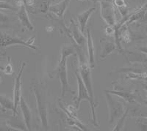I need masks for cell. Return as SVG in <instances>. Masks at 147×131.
Returning a JSON list of instances; mask_svg holds the SVG:
<instances>
[{"label": "cell", "mask_w": 147, "mask_h": 131, "mask_svg": "<svg viewBox=\"0 0 147 131\" xmlns=\"http://www.w3.org/2000/svg\"><path fill=\"white\" fill-rule=\"evenodd\" d=\"M145 1H146V0H142V1H141V2H142V3H144V2H145Z\"/></svg>", "instance_id": "obj_34"}, {"label": "cell", "mask_w": 147, "mask_h": 131, "mask_svg": "<svg viewBox=\"0 0 147 131\" xmlns=\"http://www.w3.org/2000/svg\"><path fill=\"white\" fill-rule=\"evenodd\" d=\"M31 89L34 92L35 100H36V106L39 118H40V124L42 128L44 130L49 129V120H48V108L46 101V98L44 92L40 88V86L38 83H32Z\"/></svg>", "instance_id": "obj_2"}, {"label": "cell", "mask_w": 147, "mask_h": 131, "mask_svg": "<svg viewBox=\"0 0 147 131\" xmlns=\"http://www.w3.org/2000/svg\"><path fill=\"white\" fill-rule=\"evenodd\" d=\"M34 39L31 40H24V39L13 36L8 34L0 33V47H8L14 45H22L31 49L36 50L37 48L32 44Z\"/></svg>", "instance_id": "obj_5"}, {"label": "cell", "mask_w": 147, "mask_h": 131, "mask_svg": "<svg viewBox=\"0 0 147 131\" xmlns=\"http://www.w3.org/2000/svg\"><path fill=\"white\" fill-rule=\"evenodd\" d=\"M55 0H32L27 5V11L32 14L46 13Z\"/></svg>", "instance_id": "obj_8"}, {"label": "cell", "mask_w": 147, "mask_h": 131, "mask_svg": "<svg viewBox=\"0 0 147 131\" xmlns=\"http://www.w3.org/2000/svg\"><path fill=\"white\" fill-rule=\"evenodd\" d=\"M136 124L138 128L141 130H147V117L143 116V117L138 118L136 122Z\"/></svg>", "instance_id": "obj_23"}, {"label": "cell", "mask_w": 147, "mask_h": 131, "mask_svg": "<svg viewBox=\"0 0 147 131\" xmlns=\"http://www.w3.org/2000/svg\"><path fill=\"white\" fill-rule=\"evenodd\" d=\"M10 131V130H13L12 129L7 122H0V131Z\"/></svg>", "instance_id": "obj_25"}, {"label": "cell", "mask_w": 147, "mask_h": 131, "mask_svg": "<svg viewBox=\"0 0 147 131\" xmlns=\"http://www.w3.org/2000/svg\"><path fill=\"white\" fill-rule=\"evenodd\" d=\"M96 10V7H93L88 8V10H85L82 11V13H80L78 15H77V22L79 24V28L81 30V32L82 33L85 32V29H86V25H87L88 21L89 18H90V15Z\"/></svg>", "instance_id": "obj_14"}, {"label": "cell", "mask_w": 147, "mask_h": 131, "mask_svg": "<svg viewBox=\"0 0 147 131\" xmlns=\"http://www.w3.org/2000/svg\"><path fill=\"white\" fill-rule=\"evenodd\" d=\"M17 17L24 27H25L30 31H33L34 26L31 23V21L28 16V12L27 11L24 5H22L18 7L17 10Z\"/></svg>", "instance_id": "obj_13"}, {"label": "cell", "mask_w": 147, "mask_h": 131, "mask_svg": "<svg viewBox=\"0 0 147 131\" xmlns=\"http://www.w3.org/2000/svg\"><path fill=\"white\" fill-rule=\"evenodd\" d=\"M0 106L2 112L14 111L13 99H11L5 95H0Z\"/></svg>", "instance_id": "obj_18"}, {"label": "cell", "mask_w": 147, "mask_h": 131, "mask_svg": "<svg viewBox=\"0 0 147 131\" xmlns=\"http://www.w3.org/2000/svg\"><path fill=\"white\" fill-rule=\"evenodd\" d=\"M105 97L107 108H108V122L110 124H113L124 114L125 111L124 103L115 95L107 92V91H105Z\"/></svg>", "instance_id": "obj_4"}, {"label": "cell", "mask_w": 147, "mask_h": 131, "mask_svg": "<svg viewBox=\"0 0 147 131\" xmlns=\"http://www.w3.org/2000/svg\"><path fill=\"white\" fill-rule=\"evenodd\" d=\"M1 82H2V78L0 77V84H1Z\"/></svg>", "instance_id": "obj_33"}, {"label": "cell", "mask_w": 147, "mask_h": 131, "mask_svg": "<svg viewBox=\"0 0 147 131\" xmlns=\"http://www.w3.org/2000/svg\"><path fill=\"white\" fill-rule=\"evenodd\" d=\"M0 9H2V10H12V11H17L18 7H15L14 5H13L10 2L0 0Z\"/></svg>", "instance_id": "obj_22"}, {"label": "cell", "mask_w": 147, "mask_h": 131, "mask_svg": "<svg viewBox=\"0 0 147 131\" xmlns=\"http://www.w3.org/2000/svg\"><path fill=\"white\" fill-rule=\"evenodd\" d=\"M146 13L147 2L143 6H141L140 7L138 8L137 10H135L132 13L129 14V15H127L126 16V21L124 23V24L127 25V26H129V24H131L132 22L141 20V19H143L145 17Z\"/></svg>", "instance_id": "obj_12"}, {"label": "cell", "mask_w": 147, "mask_h": 131, "mask_svg": "<svg viewBox=\"0 0 147 131\" xmlns=\"http://www.w3.org/2000/svg\"><path fill=\"white\" fill-rule=\"evenodd\" d=\"M76 78H77V89H78V92H77V96L75 98V107L77 110H78L79 107H80V104L83 100H87L90 104V110H91V115H92V123L95 127H99V124L97 122V117L96 114L95 108L97 106L96 105L95 102H94L90 98V95L88 94L87 89L85 87V84H84L83 82H82V78L80 77V73L77 72L75 73Z\"/></svg>", "instance_id": "obj_3"}, {"label": "cell", "mask_w": 147, "mask_h": 131, "mask_svg": "<svg viewBox=\"0 0 147 131\" xmlns=\"http://www.w3.org/2000/svg\"><path fill=\"white\" fill-rule=\"evenodd\" d=\"M19 107L21 108V111L22 112V116H23V120L26 124V127L27 128V130H30L32 128V111L30 110L28 104L25 101V100L23 97H21L20 101H19Z\"/></svg>", "instance_id": "obj_10"}, {"label": "cell", "mask_w": 147, "mask_h": 131, "mask_svg": "<svg viewBox=\"0 0 147 131\" xmlns=\"http://www.w3.org/2000/svg\"><path fill=\"white\" fill-rule=\"evenodd\" d=\"M26 66V63L24 62L22 64V68H20V70L18 71V74H17L16 77L15 78V82H14V86H13V102H14V111L13 112V115L18 114L17 113V107L18 106V103L20 101L21 97L22 95V74H23L24 70Z\"/></svg>", "instance_id": "obj_9"}, {"label": "cell", "mask_w": 147, "mask_h": 131, "mask_svg": "<svg viewBox=\"0 0 147 131\" xmlns=\"http://www.w3.org/2000/svg\"><path fill=\"white\" fill-rule=\"evenodd\" d=\"M9 15L3 12L0 11V23H6L9 21Z\"/></svg>", "instance_id": "obj_24"}, {"label": "cell", "mask_w": 147, "mask_h": 131, "mask_svg": "<svg viewBox=\"0 0 147 131\" xmlns=\"http://www.w3.org/2000/svg\"><path fill=\"white\" fill-rule=\"evenodd\" d=\"M22 2V3L24 4V5L25 6V7H27V4H28V0H21Z\"/></svg>", "instance_id": "obj_29"}, {"label": "cell", "mask_w": 147, "mask_h": 131, "mask_svg": "<svg viewBox=\"0 0 147 131\" xmlns=\"http://www.w3.org/2000/svg\"><path fill=\"white\" fill-rule=\"evenodd\" d=\"M142 80H144V82H147V74H146V75L145 76H144V78H143V79H142Z\"/></svg>", "instance_id": "obj_31"}, {"label": "cell", "mask_w": 147, "mask_h": 131, "mask_svg": "<svg viewBox=\"0 0 147 131\" xmlns=\"http://www.w3.org/2000/svg\"><path fill=\"white\" fill-rule=\"evenodd\" d=\"M143 86V88L144 89V90L146 91V100H147V82H145V83H142L141 84Z\"/></svg>", "instance_id": "obj_28"}, {"label": "cell", "mask_w": 147, "mask_h": 131, "mask_svg": "<svg viewBox=\"0 0 147 131\" xmlns=\"http://www.w3.org/2000/svg\"><path fill=\"white\" fill-rule=\"evenodd\" d=\"M87 45L88 54V64L90 68H94L95 67V48H94V41H93V37L90 33V29H87Z\"/></svg>", "instance_id": "obj_15"}, {"label": "cell", "mask_w": 147, "mask_h": 131, "mask_svg": "<svg viewBox=\"0 0 147 131\" xmlns=\"http://www.w3.org/2000/svg\"><path fill=\"white\" fill-rule=\"evenodd\" d=\"M100 7V15L108 26H114L116 22L115 7L112 1H101L99 2Z\"/></svg>", "instance_id": "obj_6"}, {"label": "cell", "mask_w": 147, "mask_h": 131, "mask_svg": "<svg viewBox=\"0 0 147 131\" xmlns=\"http://www.w3.org/2000/svg\"><path fill=\"white\" fill-rule=\"evenodd\" d=\"M70 2L71 0H62L58 3L51 5L49 8V11L51 13L54 14L55 17H57L56 18L63 19L64 13L69 7Z\"/></svg>", "instance_id": "obj_11"}, {"label": "cell", "mask_w": 147, "mask_h": 131, "mask_svg": "<svg viewBox=\"0 0 147 131\" xmlns=\"http://www.w3.org/2000/svg\"><path fill=\"white\" fill-rule=\"evenodd\" d=\"M77 54L75 46L73 44H66L63 45L60 51V58L57 62V68L53 71V74L57 76L61 86V96H65V93L69 92L74 95V92L71 89L67 76V57L71 55Z\"/></svg>", "instance_id": "obj_1"}, {"label": "cell", "mask_w": 147, "mask_h": 131, "mask_svg": "<svg viewBox=\"0 0 147 131\" xmlns=\"http://www.w3.org/2000/svg\"><path fill=\"white\" fill-rule=\"evenodd\" d=\"M107 92L113 94V95L118 96L119 98L124 99L125 101L132 103V102H138L140 103H147V101H145L140 96L139 93L137 91H127V90H105Z\"/></svg>", "instance_id": "obj_7"}, {"label": "cell", "mask_w": 147, "mask_h": 131, "mask_svg": "<svg viewBox=\"0 0 147 131\" xmlns=\"http://www.w3.org/2000/svg\"><path fill=\"white\" fill-rule=\"evenodd\" d=\"M0 69L5 73V75L7 76H11V75L13 74V66L11 65V62H10V57H7V64L5 65L4 67L0 66Z\"/></svg>", "instance_id": "obj_21"}, {"label": "cell", "mask_w": 147, "mask_h": 131, "mask_svg": "<svg viewBox=\"0 0 147 131\" xmlns=\"http://www.w3.org/2000/svg\"><path fill=\"white\" fill-rule=\"evenodd\" d=\"M32 0H28V4L30 3V2H32ZM28 4H27V5H28Z\"/></svg>", "instance_id": "obj_32"}, {"label": "cell", "mask_w": 147, "mask_h": 131, "mask_svg": "<svg viewBox=\"0 0 147 131\" xmlns=\"http://www.w3.org/2000/svg\"><path fill=\"white\" fill-rule=\"evenodd\" d=\"M80 1H83V0H80Z\"/></svg>", "instance_id": "obj_35"}, {"label": "cell", "mask_w": 147, "mask_h": 131, "mask_svg": "<svg viewBox=\"0 0 147 131\" xmlns=\"http://www.w3.org/2000/svg\"><path fill=\"white\" fill-rule=\"evenodd\" d=\"M138 50L140 52H142L143 53H145V54L147 55V46L140 47V48H138Z\"/></svg>", "instance_id": "obj_27"}, {"label": "cell", "mask_w": 147, "mask_h": 131, "mask_svg": "<svg viewBox=\"0 0 147 131\" xmlns=\"http://www.w3.org/2000/svg\"><path fill=\"white\" fill-rule=\"evenodd\" d=\"M129 111V109L127 108V109L124 111V114L122 115V116L119 118V120L116 121V124L115 125V127H114V128L113 129V130L119 131V130H121L123 129L124 125V122H125L126 118H127V115H128Z\"/></svg>", "instance_id": "obj_20"}, {"label": "cell", "mask_w": 147, "mask_h": 131, "mask_svg": "<svg viewBox=\"0 0 147 131\" xmlns=\"http://www.w3.org/2000/svg\"><path fill=\"white\" fill-rule=\"evenodd\" d=\"M105 32L107 35H111L114 34V26H108L105 29Z\"/></svg>", "instance_id": "obj_26"}, {"label": "cell", "mask_w": 147, "mask_h": 131, "mask_svg": "<svg viewBox=\"0 0 147 131\" xmlns=\"http://www.w3.org/2000/svg\"><path fill=\"white\" fill-rule=\"evenodd\" d=\"M90 1L94 2H99L101 1H111V0H90Z\"/></svg>", "instance_id": "obj_30"}, {"label": "cell", "mask_w": 147, "mask_h": 131, "mask_svg": "<svg viewBox=\"0 0 147 131\" xmlns=\"http://www.w3.org/2000/svg\"><path fill=\"white\" fill-rule=\"evenodd\" d=\"M100 43L102 45V50H101L100 53L101 59L106 58L107 56L115 51V50H117V46L115 45V42L110 41V40L104 38L101 39Z\"/></svg>", "instance_id": "obj_16"}, {"label": "cell", "mask_w": 147, "mask_h": 131, "mask_svg": "<svg viewBox=\"0 0 147 131\" xmlns=\"http://www.w3.org/2000/svg\"><path fill=\"white\" fill-rule=\"evenodd\" d=\"M114 7L118 9L122 18L127 16L128 14V3L127 0H112Z\"/></svg>", "instance_id": "obj_19"}, {"label": "cell", "mask_w": 147, "mask_h": 131, "mask_svg": "<svg viewBox=\"0 0 147 131\" xmlns=\"http://www.w3.org/2000/svg\"><path fill=\"white\" fill-rule=\"evenodd\" d=\"M7 124L13 130H27V128L26 127V124L24 122V120H20L18 118V116L15 115L12 116L10 120L7 122Z\"/></svg>", "instance_id": "obj_17"}]
</instances>
